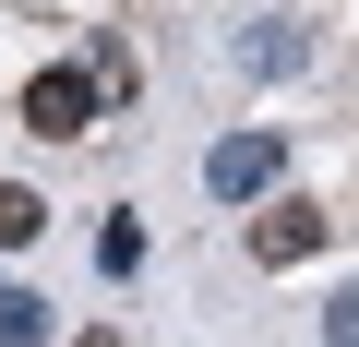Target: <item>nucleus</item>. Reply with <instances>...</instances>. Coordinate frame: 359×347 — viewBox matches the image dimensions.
<instances>
[{
  "mask_svg": "<svg viewBox=\"0 0 359 347\" xmlns=\"http://www.w3.org/2000/svg\"><path fill=\"white\" fill-rule=\"evenodd\" d=\"M48 323H60V311H48L36 287H0V347H48Z\"/></svg>",
  "mask_w": 359,
  "mask_h": 347,
  "instance_id": "nucleus-4",
  "label": "nucleus"
},
{
  "mask_svg": "<svg viewBox=\"0 0 359 347\" xmlns=\"http://www.w3.org/2000/svg\"><path fill=\"white\" fill-rule=\"evenodd\" d=\"M323 252V204H264L252 216V264H311Z\"/></svg>",
  "mask_w": 359,
  "mask_h": 347,
  "instance_id": "nucleus-3",
  "label": "nucleus"
},
{
  "mask_svg": "<svg viewBox=\"0 0 359 347\" xmlns=\"http://www.w3.org/2000/svg\"><path fill=\"white\" fill-rule=\"evenodd\" d=\"M132 264H144V216H108L96 228V275H132Z\"/></svg>",
  "mask_w": 359,
  "mask_h": 347,
  "instance_id": "nucleus-7",
  "label": "nucleus"
},
{
  "mask_svg": "<svg viewBox=\"0 0 359 347\" xmlns=\"http://www.w3.org/2000/svg\"><path fill=\"white\" fill-rule=\"evenodd\" d=\"M96 108H108V72H96V60H60V72H36V84H25V132H36V144L96 132Z\"/></svg>",
  "mask_w": 359,
  "mask_h": 347,
  "instance_id": "nucleus-1",
  "label": "nucleus"
},
{
  "mask_svg": "<svg viewBox=\"0 0 359 347\" xmlns=\"http://www.w3.org/2000/svg\"><path fill=\"white\" fill-rule=\"evenodd\" d=\"M299 60H311V36H287V25L276 36H240V72H299Z\"/></svg>",
  "mask_w": 359,
  "mask_h": 347,
  "instance_id": "nucleus-6",
  "label": "nucleus"
},
{
  "mask_svg": "<svg viewBox=\"0 0 359 347\" xmlns=\"http://www.w3.org/2000/svg\"><path fill=\"white\" fill-rule=\"evenodd\" d=\"M36 228H48V204H36V192H25V180H0V252H25V240H36Z\"/></svg>",
  "mask_w": 359,
  "mask_h": 347,
  "instance_id": "nucleus-5",
  "label": "nucleus"
},
{
  "mask_svg": "<svg viewBox=\"0 0 359 347\" xmlns=\"http://www.w3.org/2000/svg\"><path fill=\"white\" fill-rule=\"evenodd\" d=\"M276 180H287V144H276V132H228V144L204 156V192H216V204H264Z\"/></svg>",
  "mask_w": 359,
  "mask_h": 347,
  "instance_id": "nucleus-2",
  "label": "nucleus"
},
{
  "mask_svg": "<svg viewBox=\"0 0 359 347\" xmlns=\"http://www.w3.org/2000/svg\"><path fill=\"white\" fill-rule=\"evenodd\" d=\"M323 347H359V287H335V299H323Z\"/></svg>",
  "mask_w": 359,
  "mask_h": 347,
  "instance_id": "nucleus-8",
  "label": "nucleus"
}]
</instances>
